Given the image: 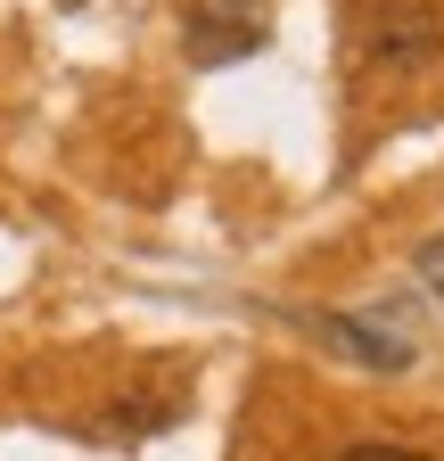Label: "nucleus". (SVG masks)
I'll return each instance as SVG.
<instances>
[{
	"label": "nucleus",
	"mask_w": 444,
	"mask_h": 461,
	"mask_svg": "<svg viewBox=\"0 0 444 461\" xmlns=\"http://www.w3.org/2000/svg\"><path fill=\"white\" fill-rule=\"evenodd\" d=\"M271 41V0H190L182 9V58L190 67H239Z\"/></svg>",
	"instance_id": "obj_1"
},
{
	"label": "nucleus",
	"mask_w": 444,
	"mask_h": 461,
	"mask_svg": "<svg viewBox=\"0 0 444 461\" xmlns=\"http://www.w3.org/2000/svg\"><path fill=\"white\" fill-rule=\"evenodd\" d=\"M370 58H378V67H395V75L436 67V58H444V17L428 9V0H395V9H378L370 17Z\"/></svg>",
	"instance_id": "obj_2"
},
{
	"label": "nucleus",
	"mask_w": 444,
	"mask_h": 461,
	"mask_svg": "<svg viewBox=\"0 0 444 461\" xmlns=\"http://www.w3.org/2000/svg\"><path fill=\"white\" fill-rule=\"evenodd\" d=\"M329 461H428V453H404V445H346V453H329Z\"/></svg>",
	"instance_id": "obj_3"
},
{
	"label": "nucleus",
	"mask_w": 444,
	"mask_h": 461,
	"mask_svg": "<svg viewBox=\"0 0 444 461\" xmlns=\"http://www.w3.org/2000/svg\"><path fill=\"white\" fill-rule=\"evenodd\" d=\"M420 280H428V297L444 305V240H428V248H420Z\"/></svg>",
	"instance_id": "obj_4"
}]
</instances>
